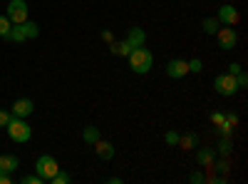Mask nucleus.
Masks as SVG:
<instances>
[{"instance_id":"f257e3e1","label":"nucleus","mask_w":248,"mask_h":184,"mask_svg":"<svg viewBox=\"0 0 248 184\" xmlns=\"http://www.w3.org/2000/svg\"><path fill=\"white\" fill-rule=\"evenodd\" d=\"M127 60H129V67H132L134 75H147L154 67V52L149 48H144V45L141 48H134L127 55Z\"/></svg>"},{"instance_id":"f03ea898","label":"nucleus","mask_w":248,"mask_h":184,"mask_svg":"<svg viewBox=\"0 0 248 184\" xmlns=\"http://www.w3.org/2000/svg\"><path fill=\"white\" fill-rule=\"evenodd\" d=\"M5 132H8V137L13 139V142H20V145H25V142H30V137H32V127L28 125V122L23 119V117H10V122H8V127H5Z\"/></svg>"},{"instance_id":"7ed1b4c3","label":"nucleus","mask_w":248,"mask_h":184,"mask_svg":"<svg viewBox=\"0 0 248 184\" xmlns=\"http://www.w3.org/2000/svg\"><path fill=\"white\" fill-rule=\"evenodd\" d=\"M60 165H57V159L50 157V154H40L37 162H35V174L37 177H43V182H50L55 174H57Z\"/></svg>"},{"instance_id":"20e7f679","label":"nucleus","mask_w":248,"mask_h":184,"mask_svg":"<svg viewBox=\"0 0 248 184\" xmlns=\"http://www.w3.org/2000/svg\"><path fill=\"white\" fill-rule=\"evenodd\" d=\"M214 90H216L221 97H233V95L238 92V85H236V75H231V72L216 75V77H214Z\"/></svg>"},{"instance_id":"39448f33","label":"nucleus","mask_w":248,"mask_h":184,"mask_svg":"<svg viewBox=\"0 0 248 184\" xmlns=\"http://www.w3.org/2000/svg\"><path fill=\"white\" fill-rule=\"evenodd\" d=\"M28 13H30V8H28L25 0H10V3H8V10H5V15H8V20H10L13 25L25 23V20H28Z\"/></svg>"},{"instance_id":"423d86ee","label":"nucleus","mask_w":248,"mask_h":184,"mask_svg":"<svg viewBox=\"0 0 248 184\" xmlns=\"http://www.w3.org/2000/svg\"><path fill=\"white\" fill-rule=\"evenodd\" d=\"M216 40H218V48L221 50H233L236 43H238V33H236V28L223 25V28L216 30Z\"/></svg>"},{"instance_id":"0eeeda50","label":"nucleus","mask_w":248,"mask_h":184,"mask_svg":"<svg viewBox=\"0 0 248 184\" xmlns=\"http://www.w3.org/2000/svg\"><path fill=\"white\" fill-rule=\"evenodd\" d=\"M216 20H218L221 25L236 28V25H238V20H241V13H238V8H233L231 3H226V5H221V8H218V15H216Z\"/></svg>"},{"instance_id":"6e6552de","label":"nucleus","mask_w":248,"mask_h":184,"mask_svg":"<svg viewBox=\"0 0 248 184\" xmlns=\"http://www.w3.org/2000/svg\"><path fill=\"white\" fill-rule=\"evenodd\" d=\"M167 75H169L171 80L186 77V75H189V65H186V60H181V57L169 60V63H167Z\"/></svg>"},{"instance_id":"1a4fd4ad","label":"nucleus","mask_w":248,"mask_h":184,"mask_svg":"<svg viewBox=\"0 0 248 184\" xmlns=\"http://www.w3.org/2000/svg\"><path fill=\"white\" fill-rule=\"evenodd\" d=\"M15 117H30L32 112H35V102L30 100V97H20V100H15L13 102V110H10Z\"/></svg>"},{"instance_id":"9d476101","label":"nucleus","mask_w":248,"mask_h":184,"mask_svg":"<svg viewBox=\"0 0 248 184\" xmlns=\"http://www.w3.org/2000/svg\"><path fill=\"white\" fill-rule=\"evenodd\" d=\"M94 154L99 157V159H105V162H109V159H114V145H112V142H107V139H97L94 142Z\"/></svg>"},{"instance_id":"9b49d317","label":"nucleus","mask_w":248,"mask_h":184,"mask_svg":"<svg viewBox=\"0 0 248 184\" xmlns=\"http://www.w3.org/2000/svg\"><path fill=\"white\" fill-rule=\"evenodd\" d=\"M127 43L132 45V48H141L144 43H147V33H144V28H139V25H134V28H129V33H127Z\"/></svg>"},{"instance_id":"f8f14e48","label":"nucleus","mask_w":248,"mask_h":184,"mask_svg":"<svg viewBox=\"0 0 248 184\" xmlns=\"http://www.w3.org/2000/svg\"><path fill=\"white\" fill-rule=\"evenodd\" d=\"M238 125V115H233V112H229L223 117V122L218 125V132H221V137H233V127Z\"/></svg>"},{"instance_id":"ddd939ff","label":"nucleus","mask_w":248,"mask_h":184,"mask_svg":"<svg viewBox=\"0 0 248 184\" xmlns=\"http://www.w3.org/2000/svg\"><path fill=\"white\" fill-rule=\"evenodd\" d=\"M214 159H216V150H214V147H201V150L196 152V165H199V167H209Z\"/></svg>"},{"instance_id":"4468645a","label":"nucleus","mask_w":248,"mask_h":184,"mask_svg":"<svg viewBox=\"0 0 248 184\" xmlns=\"http://www.w3.org/2000/svg\"><path fill=\"white\" fill-rule=\"evenodd\" d=\"M132 50H134V48L127 43V40H112V43H109V52L117 55V57H127Z\"/></svg>"},{"instance_id":"2eb2a0df","label":"nucleus","mask_w":248,"mask_h":184,"mask_svg":"<svg viewBox=\"0 0 248 184\" xmlns=\"http://www.w3.org/2000/svg\"><path fill=\"white\" fill-rule=\"evenodd\" d=\"M20 167V159L15 157V154H0V169H3V172H15Z\"/></svg>"},{"instance_id":"dca6fc26","label":"nucleus","mask_w":248,"mask_h":184,"mask_svg":"<svg viewBox=\"0 0 248 184\" xmlns=\"http://www.w3.org/2000/svg\"><path fill=\"white\" fill-rule=\"evenodd\" d=\"M196 145H199V137H196L194 132H189V134H179V145H176V147H181V150H186V152H191Z\"/></svg>"},{"instance_id":"f3484780","label":"nucleus","mask_w":248,"mask_h":184,"mask_svg":"<svg viewBox=\"0 0 248 184\" xmlns=\"http://www.w3.org/2000/svg\"><path fill=\"white\" fill-rule=\"evenodd\" d=\"M216 154L231 157V154H233V139H231V137H221L218 145H216Z\"/></svg>"},{"instance_id":"a211bd4d","label":"nucleus","mask_w":248,"mask_h":184,"mask_svg":"<svg viewBox=\"0 0 248 184\" xmlns=\"http://www.w3.org/2000/svg\"><path fill=\"white\" fill-rule=\"evenodd\" d=\"M211 169H214L216 174L226 177V174L231 172V162H229V157H221V159H214V162H211Z\"/></svg>"},{"instance_id":"6ab92c4d","label":"nucleus","mask_w":248,"mask_h":184,"mask_svg":"<svg viewBox=\"0 0 248 184\" xmlns=\"http://www.w3.org/2000/svg\"><path fill=\"white\" fill-rule=\"evenodd\" d=\"M20 30H23L25 40H30V37H37V35H40V25H37V23H32V20H25V23H20Z\"/></svg>"},{"instance_id":"aec40b11","label":"nucleus","mask_w":248,"mask_h":184,"mask_svg":"<svg viewBox=\"0 0 248 184\" xmlns=\"http://www.w3.org/2000/svg\"><path fill=\"white\" fill-rule=\"evenodd\" d=\"M218 28H221V23H218L216 17H211V15L201 20V30H203L206 35H216V30H218Z\"/></svg>"},{"instance_id":"412c9836","label":"nucleus","mask_w":248,"mask_h":184,"mask_svg":"<svg viewBox=\"0 0 248 184\" xmlns=\"http://www.w3.org/2000/svg\"><path fill=\"white\" fill-rule=\"evenodd\" d=\"M99 137H102V134H99V127H94V125H87L85 130H82V139H85L87 145H94Z\"/></svg>"},{"instance_id":"4be33fe9","label":"nucleus","mask_w":248,"mask_h":184,"mask_svg":"<svg viewBox=\"0 0 248 184\" xmlns=\"http://www.w3.org/2000/svg\"><path fill=\"white\" fill-rule=\"evenodd\" d=\"M3 40H8V43H25V35H23V30H20V25H13V28L5 33Z\"/></svg>"},{"instance_id":"5701e85b","label":"nucleus","mask_w":248,"mask_h":184,"mask_svg":"<svg viewBox=\"0 0 248 184\" xmlns=\"http://www.w3.org/2000/svg\"><path fill=\"white\" fill-rule=\"evenodd\" d=\"M50 182H52V184H70V182H72V174H70V172H62V169H57V174H55Z\"/></svg>"},{"instance_id":"b1692460","label":"nucleus","mask_w":248,"mask_h":184,"mask_svg":"<svg viewBox=\"0 0 248 184\" xmlns=\"http://www.w3.org/2000/svg\"><path fill=\"white\" fill-rule=\"evenodd\" d=\"M186 65H189V72H194V75H199L201 70H203V63L199 57H191V60H186Z\"/></svg>"},{"instance_id":"393cba45","label":"nucleus","mask_w":248,"mask_h":184,"mask_svg":"<svg viewBox=\"0 0 248 184\" xmlns=\"http://www.w3.org/2000/svg\"><path fill=\"white\" fill-rule=\"evenodd\" d=\"M13 28V23L8 20V15H0V37H5V33Z\"/></svg>"},{"instance_id":"a878e982","label":"nucleus","mask_w":248,"mask_h":184,"mask_svg":"<svg viewBox=\"0 0 248 184\" xmlns=\"http://www.w3.org/2000/svg\"><path fill=\"white\" fill-rule=\"evenodd\" d=\"M164 142H167L169 147H176V145H179V132H174V130L167 132V134H164Z\"/></svg>"},{"instance_id":"bb28decb","label":"nucleus","mask_w":248,"mask_h":184,"mask_svg":"<svg viewBox=\"0 0 248 184\" xmlns=\"http://www.w3.org/2000/svg\"><path fill=\"white\" fill-rule=\"evenodd\" d=\"M236 85H238V90H246V85H248V75L243 70L236 75Z\"/></svg>"},{"instance_id":"cd10ccee","label":"nucleus","mask_w":248,"mask_h":184,"mask_svg":"<svg viewBox=\"0 0 248 184\" xmlns=\"http://www.w3.org/2000/svg\"><path fill=\"white\" fill-rule=\"evenodd\" d=\"M20 182H23V184H43V177H37V174H28V177H23Z\"/></svg>"},{"instance_id":"c85d7f7f","label":"nucleus","mask_w":248,"mask_h":184,"mask_svg":"<svg viewBox=\"0 0 248 184\" xmlns=\"http://www.w3.org/2000/svg\"><path fill=\"white\" fill-rule=\"evenodd\" d=\"M10 117H13V112H5V110H0V127H8Z\"/></svg>"},{"instance_id":"c756f323","label":"nucleus","mask_w":248,"mask_h":184,"mask_svg":"<svg viewBox=\"0 0 248 184\" xmlns=\"http://www.w3.org/2000/svg\"><path fill=\"white\" fill-rule=\"evenodd\" d=\"M189 182H191V184H203V174L196 169V172H191V174H189Z\"/></svg>"},{"instance_id":"7c9ffc66","label":"nucleus","mask_w":248,"mask_h":184,"mask_svg":"<svg viewBox=\"0 0 248 184\" xmlns=\"http://www.w3.org/2000/svg\"><path fill=\"white\" fill-rule=\"evenodd\" d=\"M223 117H226V112H211V122H214L216 127H218L221 122H223Z\"/></svg>"},{"instance_id":"2f4dec72","label":"nucleus","mask_w":248,"mask_h":184,"mask_svg":"<svg viewBox=\"0 0 248 184\" xmlns=\"http://www.w3.org/2000/svg\"><path fill=\"white\" fill-rule=\"evenodd\" d=\"M13 182V174L10 172H3V169H0V184H10Z\"/></svg>"},{"instance_id":"473e14b6","label":"nucleus","mask_w":248,"mask_h":184,"mask_svg":"<svg viewBox=\"0 0 248 184\" xmlns=\"http://www.w3.org/2000/svg\"><path fill=\"white\" fill-rule=\"evenodd\" d=\"M241 70H243V67H241L238 63H231V65H229V72H231V75H238Z\"/></svg>"},{"instance_id":"72a5a7b5","label":"nucleus","mask_w":248,"mask_h":184,"mask_svg":"<svg viewBox=\"0 0 248 184\" xmlns=\"http://www.w3.org/2000/svg\"><path fill=\"white\" fill-rule=\"evenodd\" d=\"M102 37H105L107 43H112V33H109V30H105V33H102Z\"/></svg>"}]
</instances>
